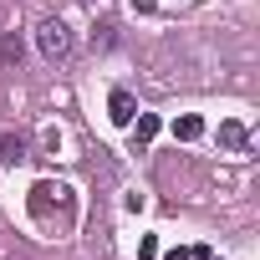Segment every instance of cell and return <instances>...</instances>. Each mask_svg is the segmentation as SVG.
Here are the masks:
<instances>
[{
    "instance_id": "cell-1",
    "label": "cell",
    "mask_w": 260,
    "mask_h": 260,
    "mask_svg": "<svg viewBox=\"0 0 260 260\" xmlns=\"http://www.w3.org/2000/svg\"><path fill=\"white\" fill-rule=\"evenodd\" d=\"M36 46H41V56H46V61H67V56L77 51V41H72V26H67L61 16H46V21L36 26Z\"/></svg>"
},
{
    "instance_id": "cell-2",
    "label": "cell",
    "mask_w": 260,
    "mask_h": 260,
    "mask_svg": "<svg viewBox=\"0 0 260 260\" xmlns=\"http://www.w3.org/2000/svg\"><path fill=\"white\" fill-rule=\"evenodd\" d=\"M67 204H72V189L67 184H36L31 189V214L36 219H46L51 209H67Z\"/></svg>"
},
{
    "instance_id": "cell-3",
    "label": "cell",
    "mask_w": 260,
    "mask_h": 260,
    "mask_svg": "<svg viewBox=\"0 0 260 260\" xmlns=\"http://www.w3.org/2000/svg\"><path fill=\"white\" fill-rule=\"evenodd\" d=\"M107 117H112L117 127H127V122L138 117V102H133V92H127V87H117V92L107 97Z\"/></svg>"
},
{
    "instance_id": "cell-4",
    "label": "cell",
    "mask_w": 260,
    "mask_h": 260,
    "mask_svg": "<svg viewBox=\"0 0 260 260\" xmlns=\"http://www.w3.org/2000/svg\"><path fill=\"white\" fill-rule=\"evenodd\" d=\"M219 148H230V153H245L250 148V133H245V122H219Z\"/></svg>"
},
{
    "instance_id": "cell-5",
    "label": "cell",
    "mask_w": 260,
    "mask_h": 260,
    "mask_svg": "<svg viewBox=\"0 0 260 260\" xmlns=\"http://www.w3.org/2000/svg\"><path fill=\"white\" fill-rule=\"evenodd\" d=\"M26 148H31V138H26V133H0V164H21V158H26Z\"/></svg>"
},
{
    "instance_id": "cell-6",
    "label": "cell",
    "mask_w": 260,
    "mask_h": 260,
    "mask_svg": "<svg viewBox=\"0 0 260 260\" xmlns=\"http://www.w3.org/2000/svg\"><path fill=\"white\" fill-rule=\"evenodd\" d=\"M127 127H133V143H153L164 122H158V112H138V117L127 122Z\"/></svg>"
},
{
    "instance_id": "cell-7",
    "label": "cell",
    "mask_w": 260,
    "mask_h": 260,
    "mask_svg": "<svg viewBox=\"0 0 260 260\" xmlns=\"http://www.w3.org/2000/svg\"><path fill=\"white\" fill-rule=\"evenodd\" d=\"M174 138H179V143H194V138H204V117H194V112H184V117L174 122Z\"/></svg>"
},
{
    "instance_id": "cell-8",
    "label": "cell",
    "mask_w": 260,
    "mask_h": 260,
    "mask_svg": "<svg viewBox=\"0 0 260 260\" xmlns=\"http://www.w3.org/2000/svg\"><path fill=\"white\" fill-rule=\"evenodd\" d=\"M26 56V46H21V36L16 31H0V61H6V67H16Z\"/></svg>"
},
{
    "instance_id": "cell-9",
    "label": "cell",
    "mask_w": 260,
    "mask_h": 260,
    "mask_svg": "<svg viewBox=\"0 0 260 260\" xmlns=\"http://www.w3.org/2000/svg\"><path fill=\"white\" fill-rule=\"evenodd\" d=\"M112 31H117V26H97V36H92V46H102V51H107V46H112V41H117V36H112Z\"/></svg>"
},
{
    "instance_id": "cell-10",
    "label": "cell",
    "mask_w": 260,
    "mask_h": 260,
    "mask_svg": "<svg viewBox=\"0 0 260 260\" xmlns=\"http://www.w3.org/2000/svg\"><path fill=\"white\" fill-rule=\"evenodd\" d=\"M164 260H209V250H169Z\"/></svg>"
},
{
    "instance_id": "cell-11",
    "label": "cell",
    "mask_w": 260,
    "mask_h": 260,
    "mask_svg": "<svg viewBox=\"0 0 260 260\" xmlns=\"http://www.w3.org/2000/svg\"><path fill=\"white\" fill-rule=\"evenodd\" d=\"M133 11H153V0H133Z\"/></svg>"
}]
</instances>
